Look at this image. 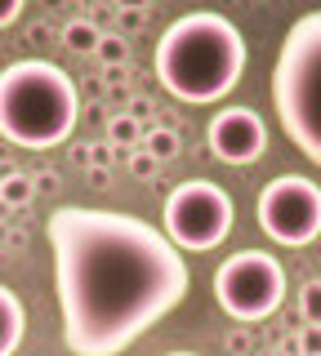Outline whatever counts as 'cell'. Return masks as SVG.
<instances>
[{
	"label": "cell",
	"mask_w": 321,
	"mask_h": 356,
	"mask_svg": "<svg viewBox=\"0 0 321 356\" xmlns=\"http://www.w3.org/2000/svg\"><path fill=\"white\" fill-rule=\"evenodd\" d=\"M45 232L72 356H120L183 303L187 259L148 218L63 205Z\"/></svg>",
	"instance_id": "cell-1"
},
{
	"label": "cell",
	"mask_w": 321,
	"mask_h": 356,
	"mask_svg": "<svg viewBox=\"0 0 321 356\" xmlns=\"http://www.w3.org/2000/svg\"><path fill=\"white\" fill-rule=\"evenodd\" d=\"M152 67L161 89L179 103H224L246 76V36L232 18L196 9L161 31Z\"/></svg>",
	"instance_id": "cell-2"
},
{
	"label": "cell",
	"mask_w": 321,
	"mask_h": 356,
	"mask_svg": "<svg viewBox=\"0 0 321 356\" xmlns=\"http://www.w3.org/2000/svg\"><path fill=\"white\" fill-rule=\"evenodd\" d=\"M81 94L58 63L18 58L0 72V138L27 152H45L72 138Z\"/></svg>",
	"instance_id": "cell-3"
},
{
	"label": "cell",
	"mask_w": 321,
	"mask_h": 356,
	"mask_svg": "<svg viewBox=\"0 0 321 356\" xmlns=\"http://www.w3.org/2000/svg\"><path fill=\"white\" fill-rule=\"evenodd\" d=\"M272 107L285 138L321 170V9L295 18L272 63Z\"/></svg>",
	"instance_id": "cell-4"
},
{
	"label": "cell",
	"mask_w": 321,
	"mask_h": 356,
	"mask_svg": "<svg viewBox=\"0 0 321 356\" xmlns=\"http://www.w3.org/2000/svg\"><path fill=\"white\" fill-rule=\"evenodd\" d=\"M232 218H237V205H232V196L219 183H210V178H183L165 196L161 232L179 254L183 250L205 254V250H219L228 241Z\"/></svg>",
	"instance_id": "cell-5"
},
{
	"label": "cell",
	"mask_w": 321,
	"mask_h": 356,
	"mask_svg": "<svg viewBox=\"0 0 321 356\" xmlns=\"http://www.w3.org/2000/svg\"><path fill=\"white\" fill-rule=\"evenodd\" d=\"M214 303L241 325L268 321L285 303V272L268 250H237L214 272Z\"/></svg>",
	"instance_id": "cell-6"
},
{
	"label": "cell",
	"mask_w": 321,
	"mask_h": 356,
	"mask_svg": "<svg viewBox=\"0 0 321 356\" xmlns=\"http://www.w3.org/2000/svg\"><path fill=\"white\" fill-rule=\"evenodd\" d=\"M259 232L281 250H304L321 236V187L304 174H276L254 200Z\"/></svg>",
	"instance_id": "cell-7"
},
{
	"label": "cell",
	"mask_w": 321,
	"mask_h": 356,
	"mask_svg": "<svg viewBox=\"0 0 321 356\" xmlns=\"http://www.w3.org/2000/svg\"><path fill=\"white\" fill-rule=\"evenodd\" d=\"M205 138H210L214 161L254 165L263 156V147H268V125H263V116L254 107H224V111H214Z\"/></svg>",
	"instance_id": "cell-8"
},
{
	"label": "cell",
	"mask_w": 321,
	"mask_h": 356,
	"mask_svg": "<svg viewBox=\"0 0 321 356\" xmlns=\"http://www.w3.org/2000/svg\"><path fill=\"white\" fill-rule=\"evenodd\" d=\"M27 334V312L9 285H0V356H14Z\"/></svg>",
	"instance_id": "cell-9"
},
{
	"label": "cell",
	"mask_w": 321,
	"mask_h": 356,
	"mask_svg": "<svg viewBox=\"0 0 321 356\" xmlns=\"http://www.w3.org/2000/svg\"><path fill=\"white\" fill-rule=\"evenodd\" d=\"M36 200V178H31L27 170H9V174H0V205H9V209H23Z\"/></svg>",
	"instance_id": "cell-10"
},
{
	"label": "cell",
	"mask_w": 321,
	"mask_h": 356,
	"mask_svg": "<svg viewBox=\"0 0 321 356\" xmlns=\"http://www.w3.org/2000/svg\"><path fill=\"white\" fill-rule=\"evenodd\" d=\"M98 40H103V31H98L94 18H72L68 27H63V44H68L72 54H90V58H94Z\"/></svg>",
	"instance_id": "cell-11"
},
{
	"label": "cell",
	"mask_w": 321,
	"mask_h": 356,
	"mask_svg": "<svg viewBox=\"0 0 321 356\" xmlns=\"http://www.w3.org/2000/svg\"><path fill=\"white\" fill-rule=\"evenodd\" d=\"M139 147L148 152L157 165H165V161H174V156H179V134H174L170 125H152V129L139 138Z\"/></svg>",
	"instance_id": "cell-12"
},
{
	"label": "cell",
	"mask_w": 321,
	"mask_h": 356,
	"mask_svg": "<svg viewBox=\"0 0 321 356\" xmlns=\"http://www.w3.org/2000/svg\"><path fill=\"white\" fill-rule=\"evenodd\" d=\"M94 58L103 63V72H120V67H125V58H130V40H125V31H103V40H98Z\"/></svg>",
	"instance_id": "cell-13"
},
{
	"label": "cell",
	"mask_w": 321,
	"mask_h": 356,
	"mask_svg": "<svg viewBox=\"0 0 321 356\" xmlns=\"http://www.w3.org/2000/svg\"><path fill=\"white\" fill-rule=\"evenodd\" d=\"M139 138H143V129H139V120L130 116V111H120V116L107 120V143L120 152H130V147H139Z\"/></svg>",
	"instance_id": "cell-14"
},
{
	"label": "cell",
	"mask_w": 321,
	"mask_h": 356,
	"mask_svg": "<svg viewBox=\"0 0 321 356\" xmlns=\"http://www.w3.org/2000/svg\"><path fill=\"white\" fill-rule=\"evenodd\" d=\"M299 316H304V325H321V281L304 285V294H299Z\"/></svg>",
	"instance_id": "cell-15"
},
{
	"label": "cell",
	"mask_w": 321,
	"mask_h": 356,
	"mask_svg": "<svg viewBox=\"0 0 321 356\" xmlns=\"http://www.w3.org/2000/svg\"><path fill=\"white\" fill-rule=\"evenodd\" d=\"M125 170H130V174H134V178H152V174H157V170H161V165H157V161H152V156H148V152H143V147H134V152H130V156H125Z\"/></svg>",
	"instance_id": "cell-16"
},
{
	"label": "cell",
	"mask_w": 321,
	"mask_h": 356,
	"mask_svg": "<svg viewBox=\"0 0 321 356\" xmlns=\"http://www.w3.org/2000/svg\"><path fill=\"white\" fill-rule=\"evenodd\" d=\"M299 352L321 356V325H304V334H299Z\"/></svg>",
	"instance_id": "cell-17"
},
{
	"label": "cell",
	"mask_w": 321,
	"mask_h": 356,
	"mask_svg": "<svg viewBox=\"0 0 321 356\" xmlns=\"http://www.w3.org/2000/svg\"><path fill=\"white\" fill-rule=\"evenodd\" d=\"M112 161H116V147H112V143H94V147H90V165H94V170H107Z\"/></svg>",
	"instance_id": "cell-18"
},
{
	"label": "cell",
	"mask_w": 321,
	"mask_h": 356,
	"mask_svg": "<svg viewBox=\"0 0 321 356\" xmlns=\"http://www.w3.org/2000/svg\"><path fill=\"white\" fill-rule=\"evenodd\" d=\"M18 18H23V0H0V31L14 27Z\"/></svg>",
	"instance_id": "cell-19"
},
{
	"label": "cell",
	"mask_w": 321,
	"mask_h": 356,
	"mask_svg": "<svg viewBox=\"0 0 321 356\" xmlns=\"http://www.w3.org/2000/svg\"><path fill=\"white\" fill-rule=\"evenodd\" d=\"M148 18V9H120V27H139Z\"/></svg>",
	"instance_id": "cell-20"
},
{
	"label": "cell",
	"mask_w": 321,
	"mask_h": 356,
	"mask_svg": "<svg viewBox=\"0 0 321 356\" xmlns=\"http://www.w3.org/2000/svg\"><path fill=\"white\" fill-rule=\"evenodd\" d=\"M228 348H232V352H250V334H246V330L228 334Z\"/></svg>",
	"instance_id": "cell-21"
},
{
	"label": "cell",
	"mask_w": 321,
	"mask_h": 356,
	"mask_svg": "<svg viewBox=\"0 0 321 356\" xmlns=\"http://www.w3.org/2000/svg\"><path fill=\"white\" fill-rule=\"evenodd\" d=\"M27 40H49V22H31V36Z\"/></svg>",
	"instance_id": "cell-22"
},
{
	"label": "cell",
	"mask_w": 321,
	"mask_h": 356,
	"mask_svg": "<svg viewBox=\"0 0 321 356\" xmlns=\"http://www.w3.org/2000/svg\"><path fill=\"white\" fill-rule=\"evenodd\" d=\"M31 178H36V192L40 187H58V174H31Z\"/></svg>",
	"instance_id": "cell-23"
},
{
	"label": "cell",
	"mask_w": 321,
	"mask_h": 356,
	"mask_svg": "<svg viewBox=\"0 0 321 356\" xmlns=\"http://www.w3.org/2000/svg\"><path fill=\"white\" fill-rule=\"evenodd\" d=\"M90 183H94V187H107L112 178H107V170H90Z\"/></svg>",
	"instance_id": "cell-24"
},
{
	"label": "cell",
	"mask_w": 321,
	"mask_h": 356,
	"mask_svg": "<svg viewBox=\"0 0 321 356\" xmlns=\"http://www.w3.org/2000/svg\"><path fill=\"white\" fill-rule=\"evenodd\" d=\"M165 356H196V352H165Z\"/></svg>",
	"instance_id": "cell-25"
}]
</instances>
